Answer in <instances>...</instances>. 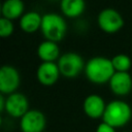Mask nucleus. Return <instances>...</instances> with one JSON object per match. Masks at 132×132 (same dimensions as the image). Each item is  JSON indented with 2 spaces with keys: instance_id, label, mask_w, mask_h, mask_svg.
<instances>
[{
  "instance_id": "nucleus-6",
  "label": "nucleus",
  "mask_w": 132,
  "mask_h": 132,
  "mask_svg": "<svg viewBox=\"0 0 132 132\" xmlns=\"http://www.w3.org/2000/svg\"><path fill=\"white\" fill-rule=\"evenodd\" d=\"M98 25L105 32H116L124 25L122 15L113 8H105L98 14Z\"/></svg>"
},
{
  "instance_id": "nucleus-15",
  "label": "nucleus",
  "mask_w": 132,
  "mask_h": 132,
  "mask_svg": "<svg viewBox=\"0 0 132 132\" xmlns=\"http://www.w3.org/2000/svg\"><path fill=\"white\" fill-rule=\"evenodd\" d=\"M84 0H62L61 9L67 16L73 18L79 15L85 9Z\"/></svg>"
},
{
  "instance_id": "nucleus-14",
  "label": "nucleus",
  "mask_w": 132,
  "mask_h": 132,
  "mask_svg": "<svg viewBox=\"0 0 132 132\" xmlns=\"http://www.w3.org/2000/svg\"><path fill=\"white\" fill-rule=\"evenodd\" d=\"M24 10V3L22 0H5L2 4V14L8 20L15 19L22 14Z\"/></svg>"
},
{
  "instance_id": "nucleus-11",
  "label": "nucleus",
  "mask_w": 132,
  "mask_h": 132,
  "mask_svg": "<svg viewBox=\"0 0 132 132\" xmlns=\"http://www.w3.org/2000/svg\"><path fill=\"white\" fill-rule=\"evenodd\" d=\"M82 106H84L85 112L89 117L94 118V119H97L103 116L105 107H106L103 98L97 94H91L87 96L86 99L84 100Z\"/></svg>"
},
{
  "instance_id": "nucleus-10",
  "label": "nucleus",
  "mask_w": 132,
  "mask_h": 132,
  "mask_svg": "<svg viewBox=\"0 0 132 132\" xmlns=\"http://www.w3.org/2000/svg\"><path fill=\"white\" fill-rule=\"evenodd\" d=\"M60 69L55 62H42L37 68V78L42 85L51 86L59 77Z\"/></svg>"
},
{
  "instance_id": "nucleus-8",
  "label": "nucleus",
  "mask_w": 132,
  "mask_h": 132,
  "mask_svg": "<svg viewBox=\"0 0 132 132\" xmlns=\"http://www.w3.org/2000/svg\"><path fill=\"white\" fill-rule=\"evenodd\" d=\"M29 107V102L27 97L22 93H11L6 98L5 103V110L12 117H23Z\"/></svg>"
},
{
  "instance_id": "nucleus-13",
  "label": "nucleus",
  "mask_w": 132,
  "mask_h": 132,
  "mask_svg": "<svg viewBox=\"0 0 132 132\" xmlns=\"http://www.w3.org/2000/svg\"><path fill=\"white\" fill-rule=\"evenodd\" d=\"M42 22V16L37 11H28L24 13L20 20V26L21 28L28 33L36 31L40 26Z\"/></svg>"
},
{
  "instance_id": "nucleus-9",
  "label": "nucleus",
  "mask_w": 132,
  "mask_h": 132,
  "mask_svg": "<svg viewBox=\"0 0 132 132\" xmlns=\"http://www.w3.org/2000/svg\"><path fill=\"white\" fill-rule=\"evenodd\" d=\"M109 86L117 95H126L132 89V77L127 71H116L109 79Z\"/></svg>"
},
{
  "instance_id": "nucleus-12",
  "label": "nucleus",
  "mask_w": 132,
  "mask_h": 132,
  "mask_svg": "<svg viewBox=\"0 0 132 132\" xmlns=\"http://www.w3.org/2000/svg\"><path fill=\"white\" fill-rule=\"evenodd\" d=\"M37 54L38 57L43 60V62H54L59 57L60 48L56 42L46 40L38 45Z\"/></svg>"
},
{
  "instance_id": "nucleus-7",
  "label": "nucleus",
  "mask_w": 132,
  "mask_h": 132,
  "mask_svg": "<svg viewBox=\"0 0 132 132\" xmlns=\"http://www.w3.org/2000/svg\"><path fill=\"white\" fill-rule=\"evenodd\" d=\"M20 85L19 71L10 65H3L0 69V91L2 94H11Z\"/></svg>"
},
{
  "instance_id": "nucleus-19",
  "label": "nucleus",
  "mask_w": 132,
  "mask_h": 132,
  "mask_svg": "<svg viewBox=\"0 0 132 132\" xmlns=\"http://www.w3.org/2000/svg\"><path fill=\"white\" fill-rule=\"evenodd\" d=\"M5 103H6V99L3 97V94L0 95V110L5 109Z\"/></svg>"
},
{
  "instance_id": "nucleus-5",
  "label": "nucleus",
  "mask_w": 132,
  "mask_h": 132,
  "mask_svg": "<svg viewBox=\"0 0 132 132\" xmlns=\"http://www.w3.org/2000/svg\"><path fill=\"white\" fill-rule=\"evenodd\" d=\"M20 126L23 132H43L45 117L38 109H30L21 118Z\"/></svg>"
},
{
  "instance_id": "nucleus-17",
  "label": "nucleus",
  "mask_w": 132,
  "mask_h": 132,
  "mask_svg": "<svg viewBox=\"0 0 132 132\" xmlns=\"http://www.w3.org/2000/svg\"><path fill=\"white\" fill-rule=\"evenodd\" d=\"M13 31V25L10 20L2 16L0 19V36L6 37L9 36Z\"/></svg>"
},
{
  "instance_id": "nucleus-18",
  "label": "nucleus",
  "mask_w": 132,
  "mask_h": 132,
  "mask_svg": "<svg viewBox=\"0 0 132 132\" xmlns=\"http://www.w3.org/2000/svg\"><path fill=\"white\" fill-rule=\"evenodd\" d=\"M96 132H116V130H114V127L102 122L101 124L98 125V127L96 129Z\"/></svg>"
},
{
  "instance_id": "nucleus-16",
  "label": "nucleus",
  "mask_w": 132,
  "mask_h": 132,
  "mask_svg": "<svg viewBox=\"0 0 132 132\" xmlns=\"http://www.w3.org/2000/svg\"><path fill=\"white\" fill-rule=\"evenodd\" d=\"M111 62L114 67V70L117 71H127L131 66V59L125 54L116 55L111 59Z\"/></svg>"
},
{
  "instance_id": "nucleus-3",
  "label": "nucleus",
  "mask_w": 132,
  "mask_h": 132,
  "mask_svg": "<svg viewBox=\"0 0 132 132\" xmlns=\"http://www.w3.org/2000/svg\"><path fill=\"white\" fill-rule=\"evenodd\" d=\"M40 28L47 40L56 42L64 37L67 26L63 16L55 12H50L42 15Z\"/></svg>"
},
{
  "instance_id": "nucleus-1",
  "label": "nucleus",
  "mask_w": 132,
  "mask_h": 132,
  "mask_svg": "<svg viewBox=\"0 0 132 132\" xmlns=\"http://www.w3.org/2000/svg\"><path fill=\"white\" fill-rule=\"evenodd\" d=\"M85 72L91 81L96 84H103L109 80L116 71L111 60L98 56L93 57L87 62L85 66Z\"/></svg>"
},
{
  "instance_id": "nucleus-4",
  "label": "nucleus",
  "mask_w": 132,
  "mask_h": 132,
  "mask_svg": "<svg viewBox=\"0 0 132 132\" xmlns=\"http://www.w3.org/2000/svg\"><path fill=\"white\" fill-rule=\"evenodd\" d=\"M58 66L61 74L67 77H73L76 76L86 65L80 55L73 52H68L59 58Z\"/></svg>"
},
{
  "instance_id": "nucleus-2",
  "label": "nucleus",
  "mask_w": 132,
  "mask_h": 132,
  "mask_svg": "<svg viewBox=\"0 0 132 132\" xmlns=\"http://www.w3.org/2000/svg\"><path fill=\"white\" fill-rule=\"evenodd\" d=\"M131 114L132 110L127 102L122 100H113L106 105L102 117L104 123L116 128L124 126L130 120Z\"/></svg>"
}]
</instances>
